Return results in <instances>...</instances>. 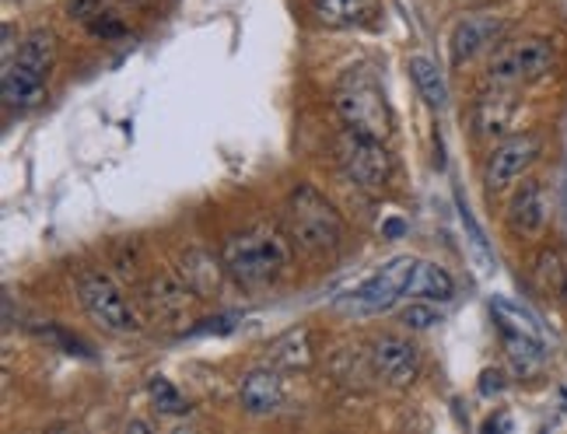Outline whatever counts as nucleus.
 Returning <instances> with one entry per match:
<instances>
[{
    "mask_svg": "<svg viewBox=\"0 0 567 434\" xmlns=\"http://www.w3.org/2000/svg\"><path fill=\"white\" fill-rule=\"evenodd\" d=\"M225 273L246 291H267L291 267V242L274 228H249L231 235L221 249Z\"/></svg>",
    "mask_w": 567,
    "mask_h": 434,
    "instance_id": "1",
    "label": "nucleus"
},
{
    "mask_svg": "<svg viewBox=\"0 0 567 434\" xmlns=\"http://www.w3.org/2000/svg\"><path fill=\"white\" fill-rule=\"evenodd\" d=\"M284 221H288L291 242L305 252H312V256L337 252L343 242V221H340L337 207L309 183H298L291 189Z\"/></svg>",
    "mask_w": 567,
    "mask_h": 434,
    "instance_id": "2",
    "label": "nucleus"
},
{
    "mask_svg": "<svg viewBox=\"0 0 567 434\" xmlns=\"http://www.w3.org/2000/svg\"><path fill=\"white\" fill-rule=\"evenodd\" d=\"M56 56V39L47 29H35L25 35V42L18 46V53L4 63V102L14 108H29L47 92V78Z\"/></svg>",
    "mask_w": 567,
    "mask_h": 434,
    "instance_id": "3",
    "label": "nucleus"
},
{
    "mask_svg": "<svg viewBox=\"0 0 567 434\" xmlns=\"http://www.w3.org/2000/svg\"><path fill=\"white\" fill-rule=\"evenodd\" d=\"M337 113L351 134L385 141L392 134V108L382 84L368 71H347L337 89Z\"/></svg>",
    "mask_w": 567,
    "mask_h": 434,
    "instance_id": "4",
    "label": "nucleus"
},
{
    "mask_svg": "<svg viewBox=\"0 0 567 434\" xmlns=\"http://www.w3.org/2000/svg\"><path fill=\"white\" fill-rule=\"evenodd\" d=\"M557 63V50L550 39H512L501 42L487 63V81L497 89H518V84L543 81Z\"/></svg>",
    "mask_w": 567,
    "mask_h": 434,
    "instance_id": "5",
    "label": "nucleus"
},
{
    "mask_svg": "<svg viewBox=\"0 0 567 434\" xmlns=\"http://www.w3.org/2000/svg\"><path fill=\"white\" fill-rule=\"evenodd\" d=\"M78 301L81 309L92 316L99 330L113 333V337H130L141 330V316L130 306L126 294L99 270H84L78 277Z\"/></svg>",
    "mask_w": 567,
    "mask_h": 434,
    "instance_id": "6",
    "label": "nucleus"
},
{
    "mask_svg": "<svg viewBox=\"0 0 567 434\" xmlns=\"http://www.w3.org/2000/svg\"><path fill=\"white\" fill-rule=\"evenodd\" d=\"M337 165L347 179L368 193H382L392 179V158L385 151V141L375 137H361V134H347L337 144Z\"/></svg>",
    "mask_w": 567,
    "mask_h": 434,
    "instance_id": "7",
    "label": "nucleus"
},
{
    "mask_svg": "<svg viewBox=\"0 0 567 434\" xmlns=\"http://www.w3.org/2000/svg\"><path fill=\"white\" fill-rule=\"evenodd\" d=\"M413 267H417V259H413V256L389 259L385 267H379L372 277H364L358 288L347 291V298L340 301V306L354 309V312H385V309H392L406 294Z\"/></svg>",
    "mask_w": 567,
    "mask_h": 434,
    "instance_id": "8",
    "label": "nucleus"
},
{
    "mask_svg": "<svg viewBox=\"0 0 567 434\" xmlns=\"http://www.w3.org/2000/svg\"><path fill=\"white\" fill-rule=\"evenodd\" d=\"M539 151H543V137L539 134H515V137L501 141L487 155V162H484L487 193H501V189H508L515 179L526 176L529 165L539 158Z\"/></svg>",
    "mask_w": 567,
    "mask_h": 434,
    "instance_id": "9",
    "label": "nucleus"
},
{
    "mask_svg": "<svg viewBox=\"0 0 567 434\" xmlns=\"http://www.w3.org/2000/svg\"><path fill=\"white\" fill-rule=\"evenodd\" d=\"M372 368L385 385H413L421 375V351L403 337H382L372 343Z\"/></svg>",
    "mask_w": 567,
    "mask_h": 434,
    "instance_id": "10",
    "label": "nucleus"
},
{
    "mask_svg": "<svg viewBox=\"0 0 567 434\" xmlns=\"http://www.w3.org/2000/svg\"><path fill=\"white\" fill-rule=\"evenodd\" d=\"M505 21L494 18V14H470L463 18L460 25L452 32V42H449V53H452V68H463L473 56H480L487 46L505 35Z\"/></svg>",
    "mask_w": 567,
    "mask_h": 434,
    "instance_id": "11",
    "label": "nucleus"
},
{
    "mask_svg": "<svg viewBox=\"0 0 567 434\" xmlns=\"http://www.w3.org/2000/svg\"><path fill=\"white\" fill-rule=\"evenodd\" d=\"M547 217H550V197H547V186L539 179H526L518 186V193L508 204V228L518 238H536L543 228H547Z\"/></svg>",
    "mask_w": 567,
    "mask_h": 434,
    "instance_id": "12",
    "label": "nucleus"
},
{
    "mask_svg": "<svg viewBox=\"0 0 567 434\" xmlns=\"http://www.w3.org/2000/svg\"><path fill=\"white\" fill-rule=\"evenodd\" d=\"M238 403L249 417H270L284 403V385L274 368H252L238 389Z\"/></svg>",
    "mask_w": 567,
    "mask_h": 434,
    "instance_id": "13",
    "label": "nucleus"
},
{
    "mask_svg": "<svg viewBox=\"0 0 567 434\" xmlns=\"http://www.w3.org/2000/svg\"><path fill=\"white\" fill-rule=\"evenodd\" d=\"M312 14L326 29H368L379 21L382 4L379 0H312Z\"/></svg>",
    "mask_w": 567,
    "mask_h": 434,
    "instance_id": "14",
    "label": "nucleus"
},
{
    "mask_svg": "<svg viewBox=\"0 0 567 434\" xmlns=\"http://www.w3.org/2000/svg\"><path fill=\"white\" fill-rule=\"evenodd\" d=\"M518 116V102L512 95H487L473 105V134L484 137V141H494L501 134H508V126L515 123Z\"/></svg>",
    "mask_w": 567,
    "mask_h": 434,
    "instance_id": "15",
    "label": "nucleus"
},
{
    "mask_svg": "<svg viewBox=\"0 0 567 434\" xmlns=\"http://www.w3.org/2000/svg\"><path fill=\"white\" fill-rule=\"evenodd\" d=\"M221 270H225V264H217V259L204 249H189L179 259V277L193 291V298H210L217 291V285H221Z\"/></svg>",
    "mask_w": 567,
    "mask_h": 434,
    "instance_id": "16",
    "label": "nucleus"
},
{
    "mask_svg": "<svg viewBox=\"0 0 567 434\" xmlns=\"http://www.w3.org/2000/svg\"><path fill=\"white\" fill-rule=\"evenodd\" d=\"M406 298H424V301H452L455 298V280L445 267L417 259L413 277L406 285Z\"/></svg>",
    "mask_w": 567,
    "mask_h": 434,
    "instance_id": "17",
    "label": "nucleus"
},
{
    "mask_svg": "<svg viewBox=\"0 0 567 434\" xmlns=\"http://www.w3.org/2000/svg\"><path fill=\"white\" fill-rule=\"evenodd\" d=\"M501 340H505V351H508V361L515 364L518 375H536L543 361H547V351H543V337H533V333H522V330H508V326H501Z\"/></svg>",
    "mask_w": 567,
    "mask_h": 434,
    "instance_id": "18",
    "label": "nucleus"
},
{
    "mask_svg": "<svg viewBox=\"0 0 567 434\" xmlns=\"http://www.w3.org/2000/svg\"><path fill=\"white\" fill-rule=\"evenodd\" d=\"M189 288L186 285H179V280H172V277H155L147 285V291H144V301L151 306V312H155L158 319H176V316H183L186 312V306H189Z\"/></svg>",
    "mask_w": 567,
    "mask_h": 434,
    "instance_id": "19",
    "label": "nucleus"
},
{
    "mask_svg": "<svg viewBox=\"0 0 567 434\" xmlns=\"http://www.w3.org/2000/svg\"><path fill=\"white\" fill-rule=\"evenodd\" d=\"M533 277H536V288L547 298H564L567 294V256L560 249H539Z\"/></svg>",
    "mask_w": 567,
    "mask_h": 434,
    "instance_id": "20",
    "label": "nucleus"
},
{
    "mask_svg": "<svg viewBox=\"0 0 567 434\" xmlns=\"http://www.w3.org/2000/svg\"><path fill=\"white\" fill-rule=\"evenodd\" d=\"M410 78H413V84H417L421 99H424L431 108H445V102H449L445 78H442V71L434 68V63H431L427 56H410Z\"/></svg>",
    "mask_w": 567,
    "mask_h": 434,
    "instance_id": "21",
    "label": "nucleus"
},
{
    "mask_svg": "<svg viewBox=\"0 0 567 434\" xmlns=\"http://www.w3.org/2000/svg\"><path fill=\"white\" fill-rule=\"evenodd\" d=\"M147 396H151V403H155L162 414H186L189 410V403L183 400V393L176 385H172L168 379H162V375H155L147 382Z\"/></svg>",
    "mask_w": 567,
    "mask_h": 434,
    "instance_id": "22",
    "label": "nucleus"
},
{
    "mask_svg": "<svg viewBox=\"0 0 567 434\" xmlns=\"http://www.w3.org/2000/svg\"><path fill=\"white\" fill-rule=\"evenodd\" d=\"M400 322L406 326V330H413V333H424V330H434V326L442 322V312L434 309V301L417 298V301H410V306L400 312Z\"/></svg>",
    "mask_w": 567,
    "mask_h": 434,
    "instance_id": "23",
    "label": "nucleus"
},
{
    "mask_svg": "<svg viewBox=\"0 0 567 434\" xmlns=\"http://www.w3.org/2000/svg\"><path fill=\"white\" fill-rule=\"evenodd\" d=\"M494 316H497V326H508V330H522V333L543 337V333H539V326H536V319H533L526 309L512 306L508 298H494Z\"/></svg>",
    "mask_w": 567,
    "mask_h": 434,
    "instance_id": "24",
    "label": "nucleus"
},
{
    "mask_svg": "<svg viewBox=\"0 0 567 434\" xmlns=\"http://www.w3.org/2000/svg\"><path fill=\"white\" fill-rule=\"evenodd\" d=\"M460 217H463V225H466V231H470V242H473V249L484 256V264H494V252H491V246H487V238H484V231H480V225L473 221V214H470V207L463 204V197H460Z\"/></svg>",
    "mask_w": 567,
    "mask_h": 434,
    "instance_id": "25",
    "label": "nucleus"
},
{
    "mask_svg": "<svg viewBox=\"0 0 567 434\" xmlns=\"http://www.w3.org/2000/svg\"><path fill=\"white\" fill-rule=\"evenodd\" d=\"M403 231V221H389L385 225V235H400Z\"/></svg>",
    "mask_w": 567,
    "mask_h": 434,
    "instance_id": "26",
    "label": "nucleus"
}]
</instances>
